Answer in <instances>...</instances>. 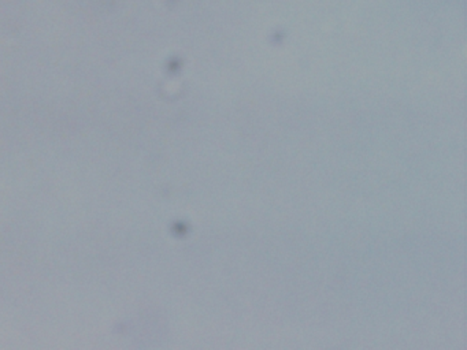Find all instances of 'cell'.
<instances>
[]
</instances>
